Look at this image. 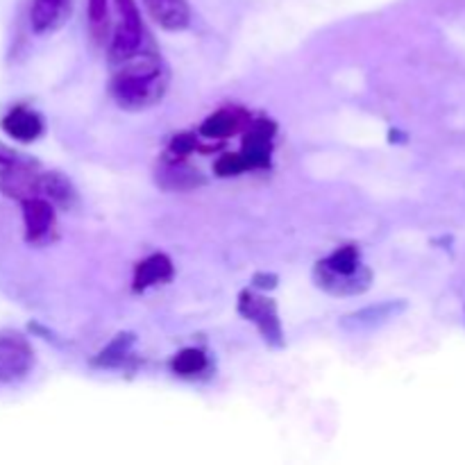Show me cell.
<instances>
[{"label": "cell", "mask_w": 465, "mask_h": 465, "mask_svg": "<svg viewBox=\"0 0 465 465\" xmlns=\"http://www.w3.org/2000/svg\"><path fill=\"white\" fill-rule=\"evenodd\" d=\"M35 366V350L21 331H0V384L25 380Z\"/></svg>", "instance_id": "5b68a950"}, {"label": "cell", "mask_w": 465, "mask_h": 465, "mask_svg": "<svg viewBox=\"0 0 465 465\" xmlns=\"http://www.w3.org/2000/svg\"><path fill=\"white\" fill-rule=\"evenodd\" d=\"M272 134H275V125L266 118L250 123V130L245 134L243 148H241V157H243L245 168L248 171H257V168H266L271 163L272 153Z\"/></svg>", "instance_id": "8992f818"}, {"label": "cell", "mask_w": 465, "mask_h": 465, "mask_svg": "<svg viewBox=\"0 0 465 465\" xmlns=\"http://www.w3.org/2000/svg\"><path fill=\"white\" fill-rule=\"evenodd\" d=\"M130 345H132L130 336H118V339L114 341L103 354H100L98 363L104 368H121L123 361L127 359V352H130V350H127Z\"/></svg>", "instance_id": "9a60e30c"}, {"label": "cell", "mask_w": 465, "mask_h": 465, "mask_svg": "<svg viewBox=\"0 0 465 465\" xmlns=\"http://www.w3.org/2000/svg\"><path fill=\"white\" fill-rule=\"evenodd\" d=\"M118 14V25L112 36V48H109V57L114 64L123 62V59L132 57V54L141 53L145 48V35L143 18H141L139 5L136 0H112Z\"/></svg>", "instance_id": "3957f363"}, {"label": "cell", "mask_w": 465, "mask_h": 465, "mask_svg": "<svg viewBox=\"0 0 465 465\" xmlns=\"http://www.w3.org/2000/svg\"><path fill=\"white\" fill-rule=\"evenodd\" d=\"M73 0H32L30 25L36 35L57 32L71 18Z\"/></svg>", "instance_id": "ba28073f"}, {"label": "cell", "mask_w": 465, "mask_h": 465, "mask_svg": "<svg viewBox=\"0 0 465 465\" xmlns=\"http://www.w3.org/2000/svg\"><path fill=\"white\" fill-rule=\"evenodd\" d=\"M145 9L157 25L163 30H184L191 23V7L186 0H143Z\"/></svg>", "instance_id": "30bf717a"}, {"label": "cell", "mask_w": 465, "mask_h": 465, "mask_svg": "<svg viewBox=\"0 0 465 465\" xmlns=\"http://www.w3.org/2000/svg\"><path fill=\"white\" fill-rule=\"evenodd\" d=\"M239 313L245 321L252 322L263 336V341L271 345L284 343V331H282L280 313H277V304L266 295L257 293V291H241L239 295Z\"/></svg>", "instance_id": "277c9868"}, {"label": "cell", "mask_w": 465, "mask_h": 465, "mask_svg": "<svg viewBox=\"0 0 465 465\" xmlns=\"http://www.w3.org/2000/svg\"><path fill=\"white\" fill-rule=\"evenodd\" d=\"M0 127L7 136H12L14 141H21V143H32V141L39 139L44 134V121L36 112L27 107H14L0 121Z\"/></svg>", "instance_id": "9c48e42d"}, {"label": "cell", "mask_w": 465, "mask_h": 465, "mask_svg": "<svg viewBox=\"0 0 465 465\" xmlns=\"http://www.w3.org/2000/svg\"><path fill=\"white\" fill-rule=\"evenodd\" d=\"M207 354L198 348H186L173 359V371L180 377H198L207 371Z\"/></svg>", "instance_id": "5bb4252c"}, {"label": "cell", "mask_w": 465, "mask_h": 465, "mask_svg": "<svg viewBox=\"0 0 465 465\" xmlns=\"http://www.w3.org/2000/svg\"><path fill=\"white\" fill-rule=\"evenodd\" d=\"M248 121L250 118L236 107L218 109V112H213L212 116L200 125V136H204V139L225 141L227 136L236 134Z\"/></svg>", "instance_id": "8fae6325"}, {"label": "cell", "mask_w": 465, "mask_h": 465, "mask_svg": "<svg viewBox=\"0 0 465 465\" xmlns=\"http://www.w3.org/2000/svg\"><path fill=\"white\" fill-rule=\"evenodd\" d=\"M114 66L116 71H114L109 91L118 107L127 112H145L162 103L168 91L171 73L157 53L143 48Z\"/></svg>", "instance_id": "6da1fadb"}, {"label": "cell", "mask_w": 465, "mask_h": 465, "mask_svg": "<svg viewBox=\"0 0 465 465\" xmlns=\"http://www.w3.org/2000/svg\"><path fill=\"white\" fill-rule=\"evenodd\" d=\"M213 168H216V173L221 177H234V175H241V173L248 171V168H245L243 157H241L239 153L223 154V157L213 163Z\"/></svg>", "instance_id": "2e32d148"}, {"label": "cell", "mask_w": 465, "mask_h": 465, "mask_svg": "<svg viewBox=\"0 0 465 465\" xmlns=\"http://www.w3.org/2000/svg\"><path fill=\"white\" fill-rule=\"evenodd\" d=\"M23 223H25V239L30 243H44L54 232V209L48 198L32 195L21 200Z\"/></svg>", "instance_id": "52a82bcc"}, {"label": "cell", "mask_w": 465, "mask_h": 465, "mask_svg": "<svg viewBox=\"0 0 465 465\" xmlns=\"http://www.w3.org/2000/svg\"><path fill=\"white\" fill-rule=\"evenodd\" d=\"M173 277V263L166 254H150L134 268V291L153 289Z\"/></svg>", "instance_id": "7c38bea8"}, {"label": "cell", "mask_w": 465, "mask_h": 465, "mask_svg": "<svg viewBox=\"0 0 465 465\" xmlns=\"http://www.w3.org/2000/svg\"><path fill=\"white\" fill-rule=\"evenodd\" d=\"M316 282L331 295H357L371 286V271L361 263L359 250L345 245L318 262Z\"/></svg>", "instance_id": "7a4b0ae2"}, {"label": "cell", "mask_w": 465, "mask_h": 465, "mask_svg": "<svg viewBox=\"0 0 465 465\" xmlns=\"http://www.w3.org/2000/svg\"><path fill=\"white\" fill-rule=\"evenodd\" d=\"M86 21H89V35L98 45L107 41L112 30V14H109V0H89L86 7Z\"/></svg>", "instance_id": "4fadbf2b"}]
</instances>
